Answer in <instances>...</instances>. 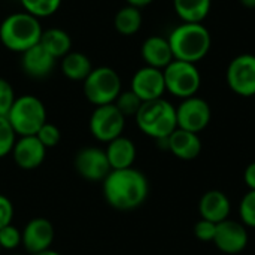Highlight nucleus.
<instances>
[{
  "mask_svg": "<svg viewBox=\"0 0 255 255\" xmlns=\"http://www.w3.org/2000/svg\"><path fill=\"white\" fill-rule=\"evenodd\" d=\"M149 194L146 176L134 169L111 170L103 181L105 200L117 211H134L140 208Z\"/></svg>",
  "mask_w": 255,
  "mask_h": 255,
  "instance_id": "nucleus-1",
  "label": "nucleus"
},
{
  "mask_svg": "<svg viewBox=\"0 0 255 255\" xmlns=\"http://www.w3.org/2000/svg\"><path fill=\"white\" fill-rule=\"evenodd\" d=\"M43 28L39 18L22 12L7 15L0 24V42L12 52H25L40 42Z\"/></svg>",
  "mask_w": 255,
  "mask_h": 255,
  "instance_id": "nucleus-2",
  "label": "nucleus"
},
{
  "mask_svg": "<svg viewBox=\"0 0 255 255\" xmlns=\"http://www.w3.org/2000/svg\"><path fill=\"white\" fill-rule=\"evenodd\" d=\"M175 60L196 64L211 49V34L200 22H184L167 37Z\"/></svg>",
  "mask_w": 255,
  "mask_h": 255,
  "instance_id": "nucleus-3",
  "label": "nucleus"
},
{
  "mask_svg": "<svg viewBox=\"0 0 255 255\" xmlns=\"http://www.w3.org/2000/svg\"><path fill=\"white\" fill-rule=\"evenodd\" d=\"M134 118L139 130L155 140L169 137L178 128L176 108L163 97L143 102Z\"/></svg>",
  "mask_w": 255,
  "mask_h": 255,
  "instance_id": "nucleus-4",
  "label": "nucleus"
},
{
  "mask_svg": "<svg viewBox=\"0 0 255 255\" xmlns=\"http://www.w3.org/2000/svg\"><path fill=\"white\" fill-rule=\"evenodd\" d=\"M6 118L16 136H36L46 123V108L36 96L24 94L15 99Z\"/></svg>",
  "mask_w": 255,
  "mask_h": 255,
  "instance_id": "nucleus-5",
  "label": "nucleus"
},
{
  "mask_svg": "<svg viewBox=\"0 0 255 255\" xmlns=\"http://www.w3.org/2000/svg\"><path fill=\"white\" fill-rule=\"evenodd\" d=\"M121 78L117 70L100 66L91 70L84 81V96L94 106L111 105L121 93Z\"/></svg>",
  "mask_w": 255,
  "mask_h": 255,
  "instance_id": "nucleus-6",
  "label": "nucleus"
},
{
  "mask_svg": "<svg viewBox=\"0 0 255 255\" xmlns=\"http://www.w3.org/2000/svg\"><path fill=\"white\" fill-rule=\"evenodd\" d=\"M163 75L166 91L179 99L196 96L202 84V76L196 64L181 60H173L169 66H166L163 69Z\"/></svg>",
  "mask_w": 255,
  "mask_h": 255,
  "instance_id": "nucleus-7",
  "label": "nucleus"
},
{
  "mask_svg": "<svg viewBox=\"0 0 255 255\" xmlns=\"http://www.w3.org/2000/svg\"><path fill=\"white\" fill-rule=\"evenodd\" d=\"M90 133L99 142L109 143L111 140L123 136L126 127V117L118 111V108L111 105L96 106L90 117Z\"/></svg>",
  "mask_w": 255,
  "mask_h": 255,
  "instance_id": "nucleus-8",
  "label": "nucleus"
},
{
  "mask_svg": "<svg viewBox=\"0 0 255 255\" xmlns=\"http://www.w3.org/2000/svg\"><path fill=\"white\" fill-rule=\"evenodd\" d=\"M211 117L212 112L209 103L196 96L184 99L182 103L176 108L178 128L193 131L197 134L209 126Z\"/></svg>",
  "mask_w": 255,
  "mask_h": 255,
  "instance_id": "nucleus-9",
  "label": "nucleus"
},
{
  "mask_svg": "<svg viewBox=\"0 0 255 255\" xmlns=\"http://www.w3.org/2000/svg\"><path fill=\"white\" fill-rule=\"evenodd\" d=\"M73 164L78 175L91 182H103L112 170L105 149L96 146H85L79 149L75 155Z\"/></svg>",
  "mask_w": 255,
  "mask_h": 255,
  "instance_id": "nucleus-10",
  "label": "nucleus"
},
{
  "mask_svg": "<svg viewBox=\"0 0 255 255\" xmlns=\"http://www.w3.org/2000/svg\"><path fill=\"white\" fill-rule=\"evenodd\" d=\"M227 84L239 96H255V55L242 54L233 58L227 67Z\"/></svg>",
  "mask_w": 255,
  "mask_h": 255,
  "instance_id": "nucleus-11",
  "label": "nucleus"
},
{
  "mask_svg": "<svg viewBox=\"0 0 255 255\" xmlns=\"http://www.w3.org/2000/svg\"><path fill=\"white\" fill-rule=\"evenodd\" d=\"M248 230L247 227L233 220H226L217 224V233L214 238V245L224 254H241L248 247Z\"/></svg>",
  "mask_w": 255,
  "mask_h": 255,
  "instance_id": "nucleus-12",
  "label": "nucleus"
},
{
  "mask_svg": "<svg viewBox=\"0 0 255 255\" xmlns=\"http://www.w3.org/2000/svg\"><path fill=\"white\" fill-rule=\"evenodd\" d=\"M130 90L142 100H157L161 99L166 93V84H164V75L163 70L145 66L139 69L133 78H131V87Z\"/></svg>",
  "mask_w": 255,
  "mask_h": 255,
  "instance_id": "nucleus-13",
  "label": "nucleus"
},
{
  "mask_svg": "<svg viewBox=\"0 0 255 255\" xmlns=\"http://www.w3.org/2000/svg\"><path fill=\"white\" fill-rule=\"evenodd\" d=\"M22 233V245L25 251L30 255L51 250V245L54 242V226L46 218H33L30 220Z\"/></svg>",
  "mask_w": 255,
  "mask_h": 255,
  "instance_id": "nucleus-14",
  "label": "nucleus"
},
{
  "mask_svg": "<svg viewBox=\"0 0 255 255\" xmlns=\"http://www.w3.org/2000/svg\"><path fill=\"white\" fill-rule=\"evenodd\" d=\"M10 154L19 169L33 170L43 163L46 157V148L36 136H19Z\"/></svg>",
  "mask_w": 255,
  "mask_h": 255,
  "instance_id": "nucleus-15",
  "label": "nucleus"
},
{
  "mask_svg": "<svg viewBox=\"0 0 255 255\" xmlns=\"http://www.w3.org/2000/svg\"><path fill=\"white\" fill-rule=\"evenodd\" d=\"M199 212L202 220H208L211 223L220 224L229 220L232 212V203L226 193L220 190L206 191L199 202Z\"/></svg>",
  "mask_w": 255,
  "mask_h": 255,
  "instance_id": "nucleus-16",
  "label": "nucleus"
},
{
  "mask_svg": "<svg viewBox=\"0 0 255 255\" xmlns=\"http://www.w3.org/2000/svg\"><path fill=\"white\" fill-rule=\"evenodd\" d=\"M167 151H170L179 160L191 161L200 155L202 140L197 133L176 128L167 137Z\"/></svg>",
  "mask_w": 255,
  "mask_h": 255,
  "instance_id": "nucleus-17",
  "label": "nucleus"
},
{
  "mask_svg": "<svg viewBox=\"0 0 255 255\" xmlns=\"http://www.w3.org/2000/svg\"><path fill=\"white\" fill-rule=\"evenodd\" d=\"M21 55V67L31 78L40 79L48 76L54 70L55 58L40 43L31 46Z\"/></svg>",
  "mask_w": 255,
  "mask_h": 255,
  "instance_id": "nucleus-18",
  "label": "nucleus"
},
{
  "mask_svg": "<svg viewBox=\"0 0 255 255\" xmlns=\"http://www.w3.org/2000/svg\"><path fill=\"white\" fill-rule=\"evenodd\" d=\"M140 54H142V58L146 63V66L155 67L160 70H163L166 66H169L175 60L169 40L161 36L148 37L142 43Z\"/></svg>",
  "mask_w": 255,
  "mask_h": 255,
  "instance_id": "nucleus-19",
  "label": "nucleus"
},
{
  "mask_svg": "<svg viewBox=\"0 0 255 255\" xmlns=\"http://www.w3.org/2000/svg\"><path fill=\"white\" fill-rule=\"evenodd\" d=\"M105 152H106V157L112 170L133 167L134 160H136V145L131 139L126 136H120L111 140Z\"/></svg>",
  "mask_w": 255,
  "mask_h": 255,
  "instance_id": "nucleus-20",
  "label": "nucleus"
},
{
  "mask_svg": "<svg viewBox=\"0 0 255 255\" xmlns=\"http://www.w3.org/2000/svg\"><path fill=\"white\" fill-rule=\"evenodd\" d=\"M93 64L90 58L78 51H70L61 58V72L70 81H85V78L91 73Z\"/></svg>",
  "mask_w": 255,
  "mask_h": 255,
  "instance_id": "nucleus-21",
  "label": "nucleus"
},
{
  "mask_svg": "<svg viewBox=\"0 0 255 255\" xmlns=\"http://www.w3.org/2000/svg\"><path fill=\"white\" fill-rule=\"evenodd\" d=\"M39 43L55 60L63 58L66 54H69L72 51V37L69 36V33L61 28H55V27L43 30Z\"/></svg>",
  "mask_w": 255,
  "mask_h": 255,
  "instance_id": "nucleus-22",
  "label": "nucleus"
},
{
  "mask_svg": "<svg viewBox=\"0 0 255 255\" xmlns=\"http://www.w3.org/2000/svg\"><path fill=\"white\" fill-rule=\"evenodd\" d=\"M173 6L184 22H202L211 10V0H173Z\"/></svg>",
  "mask_w": 255,
  "mask_h": 255,
  "instance_id": "nucleus-23",
  "label": "nucleus"
},
{
  "mask_svg": "<svg viewBox=\"0 0 255 255\" xmlns=\"http://www.w3.org/2000/svg\"><path fill=\"white\" fill-rule=\"evenodd\" d=\"M114 27L123 36H133L142 27V13H140V9H137L134 6H130V4L121 7L115 13Z\"/></svg>",
  "mask_w": 255,
  "mask_h": 255,
  "instance_id": "nucleus-24",
  "label": "nucleus"
},
{
  "mask_svg": "<svg viewBox=\"0 0 255 255\" xmlns=\"http://www.w3.org/2000/svg\"><path fill=\"white\" fill-rule=\"evenodd\" d=\"M61 1L63 0H19L22 9L39 19L54 15L60 9Z\"/></svg>",
  "mask_w": 255,
  "mask_h": 255,
  "instance_id": "nucleus-25",
  "label": "nucleus"
},
{
  "mask_svg": "<svg viewBox=\"0 0 255 255\" xmlns=\"http://www.w3.org/2000/svg\"><path fill=\"white\" fill-rule=\"evenodd\" d=\"M142 100L131 91H121L120 96L117 97V100L114 102V105L118 108V111L127 118V117H136V114L139 112L140 106H142Z\"/></svg>",
  "mask_w": 255,
  "mask_h": 255,
  "instance_id": "nucleus-26",
  "label": "nucleus"
},
{
  "mask_svg": "<svg viewBox=\"0 0 255 255\" xmlns=\"http://www.w3.org/2000/svg\"><path fill=\"white\" fill-rule=\"evenodd\" d=\"M16 142V133L6 117H0V158L9 155Z\"/></svg>",
  "mask_w": 255,
  "mask_h": 255,
  "instance_id": "nucleus-27",
  "label": "nucleus"
},
{
  "mask_svg": "<svg viewBox=\"0 0 255 255\" xmlns=\"http://www.w3.org/2000/svg\"><path fill=\"white\" fill-rule=\"evenodd\" d=\"M241 223L245 227L255 229V190H250L239 203Z\"/></svg>",
  "mask_w": 255,
  "mask_h": 255,
  "instance_id": "nucleus-28",
  "label": "nucleus"
},
{
  "mask_svg": "<svg viewBox=\"0 0 255 255\" xmlns=\"http://www.w3.org/2000/svg\"><path fill=\"white\" fill-rule=\"evenodd\" d=\"M36 137L40 140V143L46 149H49V148H54V146H57L60 143V140H61V131H60V128L55 124L46 121L40 127V130L36 133Z\"/></svg>",
  "mask_w": 255,
  "mask_h": 255,
  "instance_id": "nucleus-29",
  "label": "nucleus"
},
{
  "mask_svg": "<svg viewBox=\"0 0 255 255\" xmlns=\"http://www.w3.org/2000/svg\"><path fill=\"white\" fill-rule=\"evenodd\" d=\"M19 245H22V233L19 229H16L12 224L0 229V247H1V250L12 251V250L18 248Z\"/></svg>",
  "mask_w": 255,
  "mask_h": 255,
  "instance_id": "nucleus-30",
  "label": "nucleus"
},
{
  "mask_svg": "<svg viewBox=\"0 0 255 255\" xmlns=\"http://www.w3.org/2000/svg\"><path fill=\"white\" fill-rule=\"evenodd\" d=\"M16 96L13 87L4 78H0V117H6L15 102Z\"/></svg>",
  "mask_w": 255,
  "mask_h": 255,
  "instance_id": "nucleus-31",
  "label": "nucleus"
},
{
  "mask_svg": "<svg viewBox=\"0 0 255 255\" xmlns=\"http://www.w3.org/2000/svg\"><path fill=\"white\" fill-rule=\"evenodd\" d=\"M194 236L202 242H214L217 233V224L208 220H200L194 224Z\"/></svg>",
  "mask_w": 255,
  "mask_h": 255,
  "instance_id": "nucleus-32",
  "label": "nucleus"
},
{
  "mask_svg": "<svg viewBox=\"0 0 255 255\" xmlns=\"http://www.w3.org/2000/svg\"><path fill=\"white\" fill-rule=\"evenodd\" d=\"M13 220V203L9 197L0 194V229L12 224Z\"/></svg>",
  "mask_w": 255,
  "mask_h": 255,
  "instance_id": "nucleus-33",
  "label": "nucleus"
},
{
  "mask_svg": "<svg viewBox=\"0 0 255 255\" xmlns=\"http://www.w3.org/2000/svg\"><path fill=\"white\" fill-rule=\"evenodd\" d=\"M244 181L250 190H255V161L250 163L244 172Z\"/></svg>",
  "mask_w": 255,
  "mask_h": 255,
  "instance_id": "nucleus-34",
  "label": "nucleus"
},
{
  "mask_svg": "<svg viewBox=\"0 0 255 255\" xmlns=\"http://www.w3.org/2000/svg\"><path fill=\"white\" fill-rule=\"evenodd\" d=\"M126 1H127V4H130V6H134V7L140 9V7L148 6V4L152 3L154 0H126Z\"/></svg>",
  "mask_w": 255,
  "mask_h": 255,
  "instance_id": "nucleus-35",
  "label": "nucleus"
},
{
  "mask_svg": "<svg viewBox=\"0 0 255 255\" xmlns=\"http://www.w3.org/2000/svg\"><path fill=\"white\" fill-rule=\"evenodd\" d=\"M33 255H61L60 253H57V251H54V250H46V251H42V253H37V254H33Z\"/></svg>",
  "mask_w": 255,
  "mask_h": 255,
  "instance_id": "nucleus-36",
  "label": "nucleus"
},
{
  "mask_svg": "<svg viewBox=\"0 0 255 255\" xmlns=\"http://www.w3.org/2000/svg\"><path fill=\"white\" fill-rule=\"evenodd\" d=\"M241 3L247 7H255V0H241Z\"/></svg>",
  "mask_w": 255,
  "mask_h": 255,
  "instance_id": "nucleus-37",
  "label": "nucleus"
},
{
  "mask_svg": "<svg viewBox=\"0 0 255 255\" xmlns=\"http://www.w3.org/2000/svg\"><path fill=\"white\" fill-rule=\"evenodd\" d=\"M12 255H22V254H12Z\"/></svg>",
  "mask_w": 255,
  "mask_h": 255,
  "instance_id": "nucleus-38",
  "label": "nucleus"
},
{
  "mask_svg": "<svg viewBox=\"0 0 255 255\" xmlns=\"http://www.w3.org/2000/svg\"><path fill=\"white\" fill-rule=\"evenodd\" d=\"M0 251H1V247H0Z\"/></svg>",
  "mask_w": 255,
  "mask_h": 255,
  "instance_id": "nucleus-39",
  "label": "nucleus"
},
{
  "mask_svg": "<svg viewBox=\"0 0 255 255\" xmlns=\"http://www.w3.org/2000/svg\"><path fill=\"white\" fill-rule=\"evenodd\" d=\"M254 97H255V96H254Z\"/></svg>",
  "mask_w": 255,
  "mask_h": 255,
  "instance_id": "nucleus-40",
  "label": "nucleus"
}]
</instances>
